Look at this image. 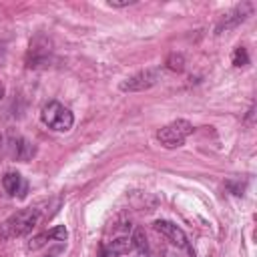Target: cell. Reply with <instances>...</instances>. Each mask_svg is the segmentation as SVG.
Returning a JSON list of instances; mask_svg holds the SVG:
<instances>
[{
  "instance_id": "6da1fadb",
  "label": "cell",
  "mask_w": 257,
  "mask_h": 257,
  "mask_svg": "<svg viewBox=\"0 0 257 257\" xmlns=\"http://www.w3.org/2000/svg\"><path fill=\"white\" fill-rule=\"evenodd\" d=\"M40 221V211L38 209H22L10 215L2 227H0V239H14V237H24L28 235Z\"/></svg>"
},
{
  "instance_id": "7a4b0ae2",
  "label": "cell",
  "mask_w": 257,
  "mask_h": 257,
  "mask_svg": "<svg viewBox=\"0 0 257 257\" xmlns=\"http://www.w3.org/2000/svg\"><path fill=\"white\" fill-rule=\"evenodd\" d=\"M191 133H193V124L189 120L179 118V120H173V122L165 124L157 133V139L165 149H177L187 141V137Z\"/></svg>"
},
{
  "instance_id": "3957f363",
  "label": "cell",
  "mask_w": 257,
  "mask_h": 257,
  "mask_svg": "<svg viewBox=\"0 0 257 257\" xmlns=\"http://www.w3.org/2000/svg\"><path fill=\"white\" fill-rule=\"evenodd\" d=\"M40 118H42V122H44L48 128H52V131H60V133L70 131V126H72V122H74L72 112H70L68 108H64L60 102H56V100L48 102V104L42 108Z\"/></svg>"
},
{
  "instance_id": "277c9868",
  "label": "cell",
  "mask_w": 257,
  "mask_h": 257,
  "mask_svg": "<svg viewBox=\"0 0 257 257\" xmlns=\"http://www.w3.org/2000/svg\"><path fill=\"white\" fill-rule=\"evenodd\" d=\"M159 76H161V70L159 68L139 70V72L131 74L128 78H124L120 82V90L122 92H141V90H147V88H151V86H155L159 82Z\"/></svg>"
},
{
  "instance_id": "5b68a950",
  "label": "cell",
  "mask_w": 257,
  "mask_h": 257,
  "mask_svg": "<svg viewBox=\"0 0 257 257\" xmlns=\"http://www.w3.org/2000/svg\"><path fill=\"white\" fill-rule=\"evenodd\" d=\"M251 12H253V4H251V2H243V4L235 6L231 12L223 14V18H221V22H219V26H217V32H221L223 28H225V30L235 28L237 24H241L243 20H247V16H251Z\"/></svg>"
},
{
  "instance_id": "8992f818",
  "label": "cell",
  "mask_w": 257,
  "mask_h": 257,
  "mask_svg": "<svg viewBox=\"0 0 257 257\" xmlns=\"http://www.w3.org/2000/svg\"><path fill=\"white\" fill-rule=\"evenodd\" d=\"M155 229H157L167 241H171L173 245H177V247H187V235H185V231H183L181 227H177L175 223H171V221H155Z\"/></svg>"
},
{
  "instance_id": "52a82bcc",
  "label": "cell",
  "mask_w": 257,
  "mask_h": 257,
  "mask_svg": "<svg viewBox=\"0 0 257 257\" xmlns=\"http://www.w3.org/2000/svg\"><path fill=\"white\" fill-rule=\"evenodd\" d=\"M2 187L6 189V193L8 195H18V197H24L26 195V189H28V185H26V181L18 175V173H6L4 177H2Z\"/></svg>"
},
{
  "instance_id": "ba28073f",
  "label": "cell",
  "mask_w": 257,
  "mask_h": 257,
  "mask_svg": "<svg viewBox=\"0 0 257 257\" xmlns=\"http://www.w3.org/2000/svg\"><path fill=\"white\" fill-rule=\"evenodd\" d=\"M34 153H36V147L30 141H26L22 137L12 139V157H16L18 161H28L34 157Z\"/></svg>"
},
{
  "instance_id": "9c48e42d",
  "label": "cell",
  "mask_w": 257,
  "mask_h": 257,
  "mask_svg": "<svg viewBox=\"0 0 257 257\" xmlns=\"http://www.w3.org/2000/svg\"><path fill=\"white\" fill-rule=\"evenodd\" d=\"M131 245H133V241L128 239V237H118V239H114V241L108 245V251L120 255V253H126L128 249H131Z\"/></svg>"
},
{
  "instance_id": "30bf717a",
  "label": "cell",
  "mask_w": 257,
  "mask_h": 257,
  "mask_svg": "<svg viewBox=\"0 0 257 257\" xmlns=\"http://www.w3.org/2000/svg\"><path fill=\"white\" fill-rule=\"evenodd\" d=\"M233 64H235V66H245V64H249V54H247V48L237 46V48L233 50Z\"/></svg>"
},
{
  "instance_id": "8fae6325",
  "label": "cell",
  "mask_w": 257,
  "mask_h": 257,
  "mask_svg": "<svg viewBox=\"0 0 257 257\" xmlns=\"http://www.w3.org/2000/svg\"><path fill=\"white\" fill-rule=\"evenodd\" d=\"M167 66L171 68V70H175V72H181L183 68H185V58H183V54H171L169 58H167Z\"/></svg>"
},
{
  "instance_id": "7c38bea8",
  "label": "cell",
  "mask_w": 257,
  "mask_h": 257,
  "mask_svg": "<svg viewBox=\"0 0 257 257\" xmlns=\"http://www.w3.org/2000/svg\"><path fill=\"white\" fill-rule=\"evenodd\" d=\"M46 235H48V239L66 241V237H68V231H66V227H64V225H56V227H52L50 231H46Z\"/></svg>"
},
{
  "instance_id": "4fadbf2b",
  "label": "cell",
  "mask_w": 257,
  "mask_h": 257,
  "mask_svg": "<svg viewBox=\"0 0 257 257\" xmlns=\"http://www.w3.org/2000/svg\"><path fill=\"white\" fill-rule=\"evenodd\" d=\"M131 241H133V243L139 247V251H147V237H145V233H143L141 229L135 233V237H133Z\"/></svg>"
},
{
  "instance_id": "5bb4252c",
  "label": "cell",
  "mask_w": 257,
  "mask_h": 257,
  "mask_svg": "<svg viewBox=\"0 0 257 257\" xmlns=\"http://www.w3.org/2000/svg\"><path fill=\"white\" fill-rule=\"evenodd\" d=\"M131 4H135V0H110L108 2V6H112V8H124Z\"/></svg>"
},
{
  "instance_id": "9a60e30c",
  "label": "cell",
  "mask_w": 257,
  "mask_h": 257,
  "mask_svg": "<svg viewBox=\"0 0 257 257\" xmlns=\"http://www.w3.org/2000/svg\"><path fill=\"white\" fill-rule=\"evenodd\" d=\"M2 96H4V84L0 82V98H2Z\"/></svg>"
},
{
  "instance_id": "2e32d148",
  "label": "cell",
  "mask_w": 257,
  "mask_h": 257,
  "mask_svg": "<svg viewBox=\"0 0 257 257\" xmlns=\"http://www.w3.org/2000/svg\"><path fill=\"white\" fill-rule=\"evenodd\" d=\"M2 62H4V50L0 48V64H2Z\"/></svg>"
},
{
  "instance_id": "e0dca14e",
  "label": "cell",
  "mask_w": 257,
  "mask_h": 257,
  "mask_svg": "<svg viewBox=\"0 0 257 257\" xmlns=\"http://www.w3.org/2000/svg\"><path fill=\"white\" fill-rule=\"evenodd\" d=\"M56 253H58V251H52V253H48L46 257H56Z\"/></svg>"
}]
</instances>
